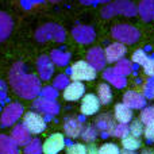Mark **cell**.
I'll list each match as a JSON object with an SVG mask.
<instances>
[{
    "label": "cell",
    "instance_id": "7",
    "mask_svg": "<svg viewBox=\"0 0 154 154\" xmlns=\"http://www.w3.org/2000/svg\"><path fill=\"white\" fill-rule=\"evenodd\" d=\"M22 125L29 130L30 134H41L46 128L45 119L42 115L37 114V112H26L23 115V123Z\"/></svg>",
    "mask_w": 154,
    "mask_h": 154
},
{
    "label": "cell",
    "instance_id": "41",
    "mask_svg": "<svg viewBox=\"0 0 154 154\" xmlns=\"http://www.w3.org/2000/svg\"><path fill=\"white\" fill-rule=\"evenodd\" d=\"M84 5H96V4H107L111 0H79Z\"/></svg>",
    "mask_w": 154,
    "mask_h": 154
},
{
    "label": "cell",
    "instance_id": "30",
    "mask_svg": "<svg viewBox=\"0 0 154 154\" xmlns=\"http://www.w3.org/2000/svg\"><path fill=\"white\" fill-rule=\"evenodd\" d=\"M128 126L127 123H118V125H114L112 130L109 131V135H114V137H118V138H123L128 134Z\"/></svg>",
    "mask_w": 154,
    "mask_h": 154
},
{
    "label": "cell",
    "instance_id": "2",
    "mask_svg": "<svg viewBox=\"0 0 154 154\" xmlns=\"http://www.w3.org/2000/svg\"><path fill=\"white\" fill-rule=\"evenodd\" d=\"M101 18L111 19L112 16L123 15L127 18H133L138 14L137 5L131 0H115V2L107 3V5L101 10Z\"/></svg>",
    "mask_w": 154,
    "mask_h": 154
},
{
    "label": "cell",
    "instance_id": "1",
    "mask_svg": "<svg viewBox=\"0 0 154 154\" xmlns=\"http://www.w3.org/2000/svg\"><path fill=\"white\" fill-rule=\"evenodd\" d=\"M10 84L15 93L24 99H34L41 92V81L35 75L26 73L24 65L16 62L10 69Z\"/></svg>",
    "mask_w": 154,
    "mask_h": 154
},
{
    "label": "cell",
    "instance_id": "31",
    "mask_svg": "<svg viewBox=\"0 0 154 154\" xmlns=\"http://www.w3.org/2000/svg\"><path fill=\"white\" fill-rule=\"evenodd\" d=\"M139 119H141V122L146 126L154 125V107H147V108L142 109Z\"/></svg>",
    "mask_w": 154,
    "mask_h": 154
},
{
    "label": "cell",
    "instance_id": "46",
    "mask_svg": "<svg viewBox=\"0 0 154 154\" xmlns=\"http://www.w3.org/2000/svg\"><path fill=\"white\" fill-rule=\"evenodd\" d=\"M49 2H50V3H60L61 0H49Z\"/></svg>",
    "mask_w": 154,
    "mask_h": 154
},
{
    "label": "cell",
    "instance_id": "33",
    "mask_svg": "<svg viewBox=\"0 0 154 154\" xmlns=\"http://www.w3.org/2000/svg\"><path fill=\"white\" fill-rule=\"evenodd\" d=\"M96 137H97V133H96L95 127H92V126H87L85 128H82L81 138L84 139L85 142H89V143H92V142L96 139Z\"/></svg>",
    "mask_w": 154,
    "mask_h": 154
},
{
    "label": "cell",
    "instance_id": "6",
    "mask_svg": "<svg viewBox=\"0 0 154 154\" xmlns=\"http://www.w3.org/2000/svg\"><path fill=\"white\" fill-rule=\"evenodd\" d=\"M22 115H23V107H22V104L10 103L3 109L2 116H0V123H2L4 127H10L14 123L18 122V119Z\"/></svg>",
    "mask_w": 154,
    "mask_h": 154
},
{
    "label": "cell",
    "instance_id": "22",
    "mask_svg": "<svg viewBox=\"0 0 154 154\" xmlns=\"http://www.w3.org/2000/svg\"><path fill=\"white\" fill-rule=\"evenodd\" d=\"M115 118L119 123H128L133 119V111L126 104L119 103L115 106Z\"/></svg>",
    "mask_w": 154,
    "mask_h": 154
},
{
    "label": "cell",
    "instance_id": "38",
    "mask_svg": "<svg viewBox=\"0 0 154 154\" xmlns=\"http://www.w3.org/2000/svg\"><path fill=\"white\" fill-rule=\"evenodd\" d=\"M147 58L146 53H145L142 49H138V50H135L133 53V62H135V64L138 65H142L143 64V61Z\"/></svg>",
    "mask_w": 154,
    "mask_h": 154
},
{
    "label": "cell",
    "instance_id": "9",
    "mask_svg": "<svg viewBox=\"0 0 154 154\" xmlns=\"http://www.w3.org/2000/svg\"><path fill=\"white\" fill-rule=\"evenodd\" d=\"M65 147V138L62 134L54 133L43 142L42 153L43 154H58Z\"/></svg>",
    "mask_w": 154,
    "mask_h": 154
},
{
    "label": "cell",
    "instance_id": "14",
    "mask_svg": "<svg viewBox=\"0 0 154 154\" xmlns=\"http://www.w3.org/2000/svg\"><path fill=\"white\" fill-rule=\"evenodd\" d=\"M87 60L96 70H101L106 66V56H104V50L100 48H92L88 50L87 53Z\"/></svg>",
    "mask_w": 154,
    "mask_h": 154
},
{
    "label": "cell",
    "instance_id": "32",
    "mask_svg": "<svg viewBox=\"0 0 154 154\" xmlns=\"http://www.w3.org/2000/svg\"><path fill=\"white\" fill-rule=\"evenodd\" d=\"M128 130H130L128 133H130L131 135H134V137H137V138H139V137L143 134V130H145L143 123L141 122V119H135L130 126H128Z\"/></svg>",
    "mask_w": 154,
    "mask_h": 154
},
{
    "label": "cell",
    "instance_id": "20",
    "mask_svg": "<svg viewBox=\"0 0 154 154\" xmlns=\"http://www.w3.org/2000/svg\"><path fill=\"white\" fill-rule=\"evenodd\" d=\"M34 107L37 109H39V111L46 112V114H49V115H54L58 112V104L54 100H49V99H45V97L37 99L34 103Z\"/></svg>",
    "mask_w": 154,
    "mask_h": 154
},
{
    "label": "cell",
    "instance_id": "40",
    "mask_svg": "<svg viewBox=\"0 0 154 154\" xmlns=\"http://www.w3.org/2000/svg\"><path fill=\"white\" fill-rule=\"evenodd\" d=\"M143 134H145V137H146L147 141L154 142V125L146 126V127H145V130H143Z\"/></svg>",
    "mask_w": 154,
    "mask_h": 154
},
{
    "label": "cell",
    "instance_id": "19",
    "mask_svg": "<svg viewBox=\"0 0 154 154\" xmlns=\"http://www.w3.org/2000/svg\"><path fill=\"white\" fill-rule=\"evenodd\" d=\"M139 16L145 22L154 20V0H141L137 5Z\"/></svg>",
    "mask_w": 154,
    "mask_h": 154
},
{
    "label": "cell",
    "instance_id": "15",
    "mask_svg": "<svg viewBox=\"0 0 154 154\" xmlns=\"http://www.w3.org/2000/svg\"><path fill=\"white\" fill-rule=\"evenodd\" d=\"M37 68H38V73L39 77L42 80H49L51 77L54 72V66H53V61L50 60V57L48 56H41L37 61Z\"/></svg>",
    "mask_w": 154,
    "mask_h": 154
},
{
    "label": "cell",
    "instance_id": "18",
    "mask_svg": "<svg viewBox=\"0 0 154 154\" xmlns=\"http://www.w3.org/2000/svg\"><path fill=\"white\" fill-rule=\"evenodd\" d=\"M64 131L69 138H77L81 135L82 123L77 118H68L64 123Z\"/></svg>",
    "mask_w": 154,
    "mask_h": 154
},
{
    "label": "cell",
    "instance_id": "45",
    "mask_svg": "<svg viewBox=\"0 0 154 154\" xmlns=\"http://www.w3.org/2000/svg\"><path fill=\"white\" fill-rule=\"evenodd\" d=\"M142 154H154L153 150H150V149H146V150H143L142 152Z\"/></svg>",
    "mask_w": 154,
    "mask_h": 154
},
{
    "label": "cell",
    "instance_id": "26",
    "mask_svg": "<svg viewBox=\"0 0 154 154\" xmlns=\"http://www.w3.org/2000/svg\"><path fill=\"white\" fill-rule=\"evenodd\" d=\"M122 145L126 150H137L141 147V141L139 138L131 135V134H127L126 137L122 138Z\"/></svg>",
    "mask_w": 154,
    "mask_h": 154
},
{
    "label": "cell",
    "instance_id": "39",
    "mask_svg": "<svg viewBox=\"0 0 154 154\" xmlns=\"http://www.w3.org/2000/svg\"><path fill=\"white\" fill-rule=\"evenodd\" d=\"M41 92H42L43 97L49 99V100H54L57 96V91H56V88H53V87H46V88H43V89H41Z\"/></svg>",
    "mask_w": 154,
    "mask_h": 154
},
{
    "label": "cell",
    "instance_id": "27",
    "mask_svg": "<svg viewBox=\"0 0 154 154\" xmlns=\"http://www.w3.org/2000/svg\"><path fill=\"white\" fill-rule=\"evenodd\" d=\"M95 123L100 130L107 131L108 134H109V131L112 130V127H114V125H115L114 120H112V118H109L108 115H101V116H99Z\"/></svg>",
    "mask_w": 154,
    "mask_h": 154
},
{
    "label": "cell",
    "instance_id": "23",
    "mask_svg": "<svg viewBox=\"0 0 154 154\" xmlns=\"http://www.w3.org/2000/svg\"><path fill=\"white\" fill-rule=\"evenodd\" d=\"M50 60L53 61V64L60 65V66H64V65H66L68 62H69V60H70V54L68 53V51L58 50V49H56V50L51 51V54H50Z\"/></svg>",
    "mask_w": 154,
    "mask_h": 154
},
{
    "label": "cell",
    "instance_id": "17",
    "mask_svg": "<svg viewBox=\"0 0 154 154\" xmlns=\"http://www.w3.org/2000/svg\"><path fill=\"white\" fill-rule=\"evenodd\" d=\"M11 138L14 139V142L18 146H26L31 141V135H30L29 130L23 125H18L14 127L12 133H11Z\"/></svg>",
    "mask_w": 154,
    "mask_h": 154
},
{
    "label": "cell",
    "instance_id": "35",
    "mask_svg": "<svg viewBox=\"0 0 154 154\" xmlns=\"http://www.w3.org/2000/svg\"><path fill=\"white\" fill-rule=\"evenodd\" d=\"M142 68H143L145 73H146L147 76L154 77V60L153 58H149V57H147V58L143 61V64H142Z\"/></svg>",
    "mask_w": 154,
    "mask_h": 154
},
{
    "label": "cell",
    "instance_id": "5",
    "mask_svg": "<svg viewBox=\"0 0 154 154\" xmlns=\"http://www.w3.org/2000/svg\"><path fill=\"white\" fill-rule=\"evenodd\" d=\"M97 70L88 61H77L70 68V80L73 81H91L96 79Z\"/></svg>",
    "mask_w": 154,
    "mask_h": 154
},
{
    "label": "cell",
    "instance_id": "11",
    "mask_svg": "<svg viewBox=\"0 0 154 154\" xmlns=\"http://www.w3.org/2000/svg\"><path fill=\"white\" fill-rule=\"evenodd\" d=\"M84 92H85L84 84H82L81 81H73L64 88L62 96H64V99L68 101H76L84 95Z\"/></svg>",
    "mask_w": 154,
    "mask_h": 154
},
{
    "label": "cell",
    "instance_id": "12",
    "mask_svg": "<svg viewBox=\"0 0 154 154\" xmlns=\"http://www.w3.org/2000/svg\"><path fill=\"white\" fill-rule=\"evenodd\" d=\"M123 104L130 107L131 109H141L145 107L146 100H145V96L141 95L139 92L127 91V92L123 95Z\"/></svg>",
    "mask_w": 154,
    "mask_h": 154
},
{
    "label": "cell",
    "instance_id": "42",
    "mask_svg": "<svg viewBox=\"0 0 154 154\" xmlns=\"http://www.w3.org/2000/svg\"><path fill=\"white\" fill-rule=\"evenodd\" d=\"M85 154H99V149L96 147V145L91 143V145H88V147H87V153H85Z\"/></svg>",
    "mask_w": 154,
    "mask_h": 154
},
{
    "label": "cell",
    "instance_id": "44",
    "mask_svg": "<svg viewBox=\"0 0 154 154\" xmlns=\"http://www.w3.org/2000/svg\"><path fill=\"white\" fill-rule=\"evenodd\" d=\"M120 154H135L134 153V150H122V152H120Z\"/></svg>",
    "mask_w": 154,
    "mask_h": 154
},
{
    "label": "cell",
    "instance_id": "34",
    "mask_svg": "<svg viewBox=\"0 0 154 154\" xmlns=\"http://www.w3.org/2000/svg\"><path fill=\"white\" fill-rule=\"evenodd\" d=\"M99 154H120V150L115 143H104L99 149Z\"/></svg>",
    "mask_w": 154,
    "mask_h": 154
},
{
    "label": "cell",
    "instance_id": "3",
    "mask_svg": "<svg viewBox=\"0 0 154 154\" xmlns=\"http://www.w3.org/2000/svg\"><path fill=\"white\" fill-rule=\"evenodd\" d=\"M66 38V32L62 26L57 23H45L35 31V39L41 43H45L48 41L54 42H64Z\"/></svg>",
    "mask_w": 154,
    "mask_h": 154
},
{
    "label": "cell",
    "instance_id": "4",
    "mask_svg": "<svg viewBox=\"0 0 154 154\" xmlns=\"http://www.w3.org/2000/svg\"><path fill=\"white\" fill-rule=\"evenodd\" d=\"M112 38L118 41V42L123 43V45H133V43L138 42L141 32L137 27L131 26V24H116L111 29Z\"/></svg>",
    "mask_w": 154,
    "mask_h": 154
},
{
    "label": "cell",
    "instance_id": "24",
    "mask_svg": "<svg viewBox=\"0 0 154 154\" xmlns=\"http://www.w3.org/2000/svg\"><path fill=\"white\" fill-rule=\"evenodd\" d=\"M104 77H106V80H108L109 82H112V84H114L115 87H118V88H122V87H125L126 85L125 76L118 75L114 69L106 70V72H104Z\"/></svg>",
    "mask_w": 154,
    "mask_h": 154
},
{
    "label": "cell",
    "instance_id": "28",
    "mask_svg": "<svg viewBox=\"0 0 154 154\" xmlns=\"http://www.w3.org/2000/svg\"><path fill=\"white\" fill-rule=\"evenodd\" d=\"M114 70L120 76H127V75H130L131 70H133V64H131L128 60L122 58L120 61H118L116 65H115Z\"/></svg>",
    "mask_w": 154,
    "mask_h": 154
},
{
    "label": "cell",
    "instance_id": "29",
    "mask_svg": "<svg viewBox=\"0 0 154 154\" xmlns=\"http://www.w3.org/2000/svg\"><path fill=\"white\" fill-rule=\"evenodd\" d=\"M24 154H42V143L39 139H31L24 146Z\"/></svg>",
    "mask_w": 154,
    "mask_h": 154
},
{
    "label": "cell",
    "instance_id": "16",
    "mask_svg": "<svg viewBox=\"0 0 154 154\" xmlns=\"http://www.w3.org/2000/svg\"><path fill=\"white\" fill-rule=\"evenodd\" d=\"M14 29V20L7 12L0 11V43L11 35Z\"/></svg>",
    "mask_w": 154,
    "mask_h": 154
},
{
    "label": "cell",
    "instance_id": "43",
    "mask_svg": "<svg viewBox=\"0 0 154 154\" xmlns=\"http://www.w3.org/2000/svg\"><path fill=\"white\" fill-rule=\"evenodd\" d=\"M4 91H5V84L0 80V92H4Z\"/></svg>",
    "mask_w": 154,
    "mask_h": 154
},
{
    "label": "cell",
    "instance_id": "37",
    "mask_svg": "<svg viewBox=\"0 0 154 154\" xmlns=\"http://www.w3.org/2000/svg\"><path fill=\"white\" fill-rule=\"evenodd\" d=\"M68 84H69V79L65 75L57 76L56 80H54V88H57V89H64Z\"/></svg>",
    "mask_w": 154,
    "mask_h": 154
},
{
    "label": "cell",
    "instance_id": "8",
    "mask_svg": "<svg viewBox=\"0 0 154 154\" xmlns=\"http://www.w3.org/2000/svg\"><path fill=\"white\" fill-rule=\"evenodd\" d=\"M72 37L76 42L81 43V45H88V43L95 41L96 32H95V30H93V27L85 26V24H79V26L73 27Z\"/></svg>",
    "mask_w": 154,
    "mask_h": 154
},
{
    "label": "cell",
    "instance_id": "21",
    "mask_svg": "<svg viewBox=\"0 0 154 154\" xmlns=\"http://www.w3.org/2000/svg\"><path fill=\"white\" fill-rule=\"evenodd\" d=\"M0 154H19L18 145L11 137L0 135Z\"/></svg>",
    "mask_w": 154,
    "mask_h": 154
},
{
    "label": "cell",
    "instance_id": "13",
    "mask_svg": "<svg viewBox=\"0 0 154 154\" xmlns=\"http://www.w3.org/2000/svg\"><path fill=\"white\" fill-rule=\"evenodd\" d=\"M99 107H100V101H99L97 96H95L93 93H88L82 97L81 101V114L82 115H95L99 111Z\"/></svg>",
    "mask_w": 154,
    "mask_h": 154
},
{
    "label": "cell",
    "instance_id": "25",
    "mask_svg": "<svg viewBox=\"0 0 154 154\" xmlns=\"http://www.w3.org/2000/svg\"><path fill=\"white\" fill-rule=\"evenodd\" d=\"M97 99L101 104H108L112 100V93L111 88L108 84H99L97 87Z\"/></svg>",
    "mask_w": 154,
    "mask_h": 154
},
{
    "label": "cell",
    "instance_id": "36",
    "mask_svg": "<svg viewBox=\"0 0 154 154\" xmlns=\"http://www.w3.org/2000/svg\"><path fill=\"white\" fill-rule=\"evenodd\" d=\"M85 153H87V147L81 143L70 145L66 149V154H85Z\"/></svg>",
    "mask_w": 154,
    "mask_h": 154
},
{
    "label": "cell",
    "instance_id": "10",
    "mask_svg": "<svg viewBox=\"0 0 154 154\" xmlns=\"http://www.w3.org/2000/svg\"><path fill=\"white\" fill-rule=\"evenodd\" d=\"M127 53V49L123 43L115 42L107 46V49L104 50V56H106V61L112 64V62H118L123 58Z\"/></svg>",
    "mask_w": 154,
    "mask_h": 154
}]
</instances>
